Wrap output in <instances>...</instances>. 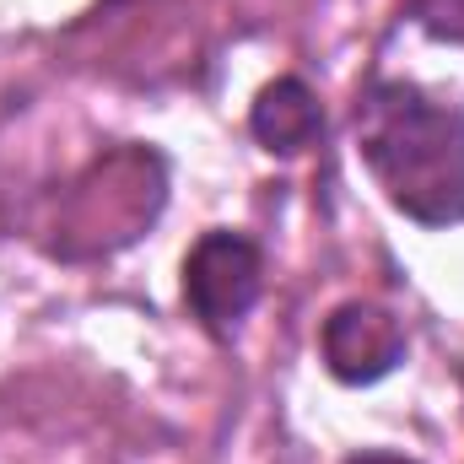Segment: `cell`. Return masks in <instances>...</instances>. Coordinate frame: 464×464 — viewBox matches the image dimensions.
Wrapping results in <instances>:
<instances>
[{
	"instance_id": "1",
	"label": "cell",
	"mask_w": 464,
	"mask_h": 464,
	"mask_svg": "<svg viewBox=\"0 0 464 464\" xmlns=\"http://www.w3.org/2000/svg\"><path fill=\"white\" fill-rule=\"evenodd\" d=\"M356 157L383 200L421 227L464 222V98L421 82H372L356 98Z\"/></svg>"
},
{
	"instance_id": "2",
	"label": "cell",
	"mask_w": 464,
	"mask_h": 464,
	"mask_svg": "<svg viewBox=\"0 0 464 464\" xmlns=\"http://www.w3.org/2000/svg\"><path fill=\"white\" fill-rule=\"evenodd\" d=\"M162 206H168V162L151 146H114L60 189L38 237L54 259L71 265L109 259L151 227Z\"/></svg>"
},
{
	"instance_id": "3",
	"label": "cell",
	"mask_w": 464,
	"mask_h": 464,
	"mask_svg": "<svg viewBox=\"0 0 464 464\" xmlns=\"http://www.w3.org/2000/svg\"><path fill=\"white\" fill-rule=\"evenodd\" d=\"M259 292H265V254H259V243L232 227L200 232V243L184 259V303H189V314L217 341H227L232 330L254 314Z\"/></svg>"
},
{
	"instance_id": "4",
	"label": "cell",
	"mask_w": 464,
	"mask_h": 464,
	"mask_svg": "<svg viewBox=\"0 0 464 464\" xmlns=\"http://www.w3.org/2000/svg\"><path fill=\"white\" fill-rule=\"evenodd\" d=\"M319 351H324L330 378H341L351 389H367L405 362V330L378 303H341L319 330Z\"/></svg>"
},
{
	"instance_id": "5",
	"label": "cell",
	"mask_w": 464,
	"mask_h": 464,
	"mask_svg": "<svg viewBox=\"0 0 464 464\" xmlns=\"http://www.w3.org/2000/svg\"><path fill=\"white\" fill-rule=\"evenodd\" d=\"M248 130H254V140H259L265 151H276V157H297V151H308V146L319 140V130H324V109H319V98H314L308 82H297V76H276V82L254 98V109H248Z\"/></svg>"
},
{
	"instance_id": "6",
	"label": "cell",
	"mask_w": 464,
	"mask_h": 464,
	"mask_svg": "<svg viewBox=\"0 0 464 464\" xmlns=\"http://www.w3.org/2000/svg\"><path fill=\"white\" fill-rule=\"evenodd\" d=\"M416 22H421L432 38L464 44V0H416Z\"/></svg>"
},
{
	"instance_id": "7",
	"label": "cell",
	"mask_w": 464,
	"mask_h": 464,
	"mask_svg": "<svg viewBox=\"0 0 464 464\" xmlns=\"http://www.w3.org/2000/svg\"><path fill=\"white\" fill-rule=\"evenodd\" d=\"M346 464H416V459H405V454H383V449H367V454H351Z\"/></svg>"
}]
</instances>
